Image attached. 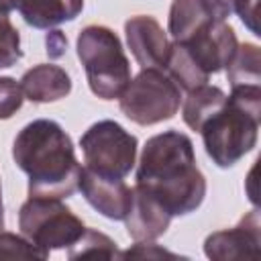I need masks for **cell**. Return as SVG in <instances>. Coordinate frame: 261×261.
Wrapping results in <instances>:
<instances>
[{"label": "cell", "instance_id": "6da1fadb", "mask_svg": "<svg viewBox=\"0 0 261 261\" xmlns=\"http://www.w3.org/2000/svg\"><path fill=\"white\" fill-rule=\"evenodd\" d=\"M135 179V186L159 200L171 216L194 212L206 196V177L196 165L194 143L179 130L147 139Z\"/></svg>", "mask_w": 261, "mask_h": 261}, {"label": "cell", "instance_id": "7a4b0ae2", "mask_svg": "<svg viewBox=\"0 0 261 261\" xmlns=\"http://www.w3.org/2000/svg\"><path fill=\"white\" fill-rule=\"evenodd\" d=\"M12 159L29 175V196L69 198L77 190L82 165L71 137L55 120L24 124L12 143Z\"/></svg>", "mask_w": 261, "mask_h": 261}, {"label": "cell", "instance_id": "3957f363", "mask_svg": "<svg viewBox=\"0 0 261 261\" xmlns=\"http://www.w3.org/2000/svg\"><path fill=\"white\" fill-rule=\"evenodd\" d=\"M261 124V86L230 88L224 106L200 128L204 151L218 167L239 163L257 145Z\"/></svg>", "mask_w": 261, "mask_h": 261}, {"label": "cell", "instance_id": "277c9868", "mask_svg": "<svg viewBox=\"0 0 261 261\" xmlns=\"http://www.w3.org/2000/svg\"><path fill=\"white\" fill-rule=\"evenodd\" d=\"M75 49L92 94L102 100L118 98L130 82V63L118 35L108 27L88 24L80 31Z\"/></svg>", "mask_w": 261, "mask_h": 261}, {"label": "cell", "instance_id": "5b68a950", "mask_svg": "<svg viewBox=\"0 0 261 261\" xmlns=\"http://www.w3.org/2000/svg\"><path fill=\"white\" fill-rule=\"evenodd\" d=\"M18 228L33 245L51 253L55 249H69L80 241L86 226L61 198L29 196L18 210Z\"/></svg>", "mask_w": 261, "mask_h": 261}, {"label": "cell", "instance_id": "8992f818", "mask_svg": "<svg viewBox=\"0 0 261 261\" xmlns=\"http://www.w3.org/2000/svg\"><path fill=\"white\" fill-rule=\"evenodd\" d=\"M179 104L181 90L163 69L157 67L141 69L118 96L120 112L141 126L173 118Z\"/></svg>", "mask_w": 261, "mask_h": 261}, {"label": "cell", "instance_id": "52a82bcc", "mask_svg": "<svg viewBox=\"0 0 261 261\" xmlns=\"http://www.w3.org/2000/svg\"><path fill=\"white\" fill-rule=\"evenodd\" d=\"M80 147L84 153V167L104 177L124 179L137 163L139 141L122 124L98 120L80 137Z\"/></svg>", "mask_w": 261, "mask_h": 261}, {"label": "cell", "instance_id": "ba28073f", "mask_svg": "<svg viewBox=\"0 0 261 261\" xmlns=\"http://www.w3.org/2000/svg\"><path fill=\"white\" fill-rule=\"evenodd\" d=\"M179 45L190 53V57L200 65L204 73L212 75L226 67L239 41L232 27L224 18H214Z\"/></svg>", "mask_w": 261, "mask_h": 261}, {"label": "cell", "instance_id": "9c48e42d", "mask_svg": "<svg viewBox=\"0 0 261 261\" xmlns=\"http://www.w3.org/2000/svg\"><path fill=\"white\" fill-rule=\"evenodd\" d=\"M204 253L208 259H214V261L257 259L261 253L259 212L251 210L239 220L237 226L208 234L204 241Z\"/></svg>", "mask_w": 261, "mask_h": 261}, {"label": "cell", "instance_id": "30bf717a", "mask_svg": "<svg viewBox=\"0 0 261 261\" xmlns=\"http://www.w3.org/2000/svg\"><path fill=\"white\" fill-rule=\"evenodd\" d=\"M124 35H126V45L141 65V69L147 67H157L163 69L169 53V39L163 33L161 24L147 14H137L130 16L124 22Z\"/></svg>", "mask_w": 261, "mask_h": 261}, {"label": "cell", "instance_id": "8fae6325", "mask_svg": "<svg viewBox=\"0 0 261 261\" xmlns=\"http://www.w3.org/2000/svg\"><path fill=\"white\" fill-rule=\"evenodd\" d=\"M77 190L86 198V202L98 210L102 216L110 220H124V214L130 204V188L124 179H112L82 167Z\"/></svg>", "mask_w": 261, "mask_h": 261}, {"label": "cell", "instance_id": "7c38bea8", "mask_svg": "<svg viewBox=\"0 0 261 261\" xmlns=\"http://www.w3.org/2000/svg\"><path fill=\"white\" fill-rule=\"evenodd\" d=\"M171 214L167 208L141 188H130V204L124 214V224L133 241H155L169 228Z\"/></svg>", "mask_w": 261, "mask_h": 261}, {"label": "cell", "instance_id": "4fadbf2b", "mask_svg": "<svg viewBox=\"0 0 261 261\" xmlns=\"http://www.w3.org/2000/svg\"><path fill=\"white\" fill-rule=\"evenodd\" d=\"M20 90L27 100L37 104L57 102L71 92V77L69 73L53 63H39L27 69L20 77Z\"/></svg>", "mask_w": 261, "mask_h": 261}, {"label": "cell", "instance_id": "5bb4252c", "mask_svg": "<svg viewBox=\"0 0 261 261\" xmlns=\"http://www.w3.org/2000/svg\"><path fill=\"white\" fill-rule=\"evenodd\" d=\"M10 4L33 29H53L73 20L84 8V0H10Z\"/></svg>", "mask_w": 261, "mask_h": 261}, {"label": "cell", "instance_id": "9a60e30c", "mask_svg": "<svg viewBox=\"0 0 261 261\" xmlns=\"http://www.w3.org/2000/svg\"><path fill=\"white\" fill-rule=\"evenodd\" d=\"M214 18L222 16L208 0H173L167 18V31L175 43H184Z\"/></svg>", "mask_w": 261, "mask_h": 261}, {"label": "cell", "instance_id": "2e32d148", "mask_svg": "<svg viewBox=\"0 0 261 261\" xmlns=\"http://www.w3.org/2000/svg\"><path fill=\"white\" fill-rule=\"evenodd\" d=\"M226 102V94L218 88V86H198L194 90L188 92V98L181 104V118L184 122L192 128L198 130L202 128V124L216 114Z\"/></svg>", "mask_w": 261, "mask_h": 261}, {"label": "cell", "instance_id": "e0dca14e", "mask_svg": "<svg viewBox=\"0 0 261 261\" xmlns=\"http://www.w3.org/2000/svg\"><path fill=\"white\" fill-rule=\"evenodd\" d=\"M226 80L230 88L261 86V53L257 45H237L230 61L226 63Z\"/></svg>", "mask_w": 261, "mask_h": 261}, {"label": "cell", "instance_id": "ac0fdd59", "mask_svg": "<svg viewBox=\"0 0 261 261\" xmlns=\"http://www.w3.org/2000/svg\"><path fill=\"white\" fill-rule=\"evenodd\" d=\"M69 259H86V257H92V259H120V251L116 247V243L100 232V230H94V228H86L84 234L80 237L77 243H73L69 247V253H67Z\"/></svg>", "mask_w": 261, "mask_h": 261}, {"label": "cell", "instance_id": "d6986e66", "mask_svg": "<svg viewBox=\"0 0 261 261\" xmlns=\"http://www.w3.org/2000/svg\"><path fill=\"white\" fill-rule=\"evenodd\" d=\"M22 59L20 35L10 22V12L0 6V69L12 67Z\"/></svg>", "mask_w": 261, "mask_h": 261}, {"label": "cell", "instance_id": "ffe728a7", "mask_svg": "<svg viewBox=\"0 0 261 261\" xmlns=\"http://www.w3.org/2000/svg\"><path fill=\"white\" fill-rule=\"evenodd\" d=\"M49 253L33 245L27 237L0 230V259H47Z\"/></svg>", "mask_w": 261, "mask_h": 261}, {"label": "cell", "instance_id": "44dd1931", "mask_svg": "<svg viewBox=\"0 0 261 261\" xmlns=\"http://www.w3.org/2000/svg\"><path fill=\"white\" fill-rule=\"evenodd\" d=\"M216 12L226 18L232 12L239 14V18L245 22V27L253 33V35H261L259 33V24H257V12H259V0H208Z\"/></svg>", "mask_w": 261, "mask_h": 261}, {"label": "cell", "instance_id": "7402d4cb", "mask_svg": "<svg viewBox=\"0 0 261 261\" xmlns=\"http://www.w3.org/2000/svg\"><path fill=\"white\" fill-rule=\"evenodd\" d=\"M24 94L20 90V84L14 77H0V120L12 118L20 106H22Z\"/></svg>", "mask_w": 261, "mask_h": 261}, {"label": "cell", "instance_id": "603a6c76", "mask_svg": "<svg viewBox=\"0 0 261 261\" xmlns=\"http://www.w3.org/2000/svg\"><path fill=\"white\" fill-rule=\"evenodd\" d=\"M133 257H139V259H163V257L177 259L179 255L155 245L153 241H137L133 247H128L126 251L120 253V259H133Z\"/></svg>", "mask_w": 261, "mask_h": 261}, {"label": "cell", "instance_id": "cb8c5ba5", "mask_svg": "<svg viewBox=\"0 0 261 261\" xmlns=\"http://www.w3.org/2000/svg\"><path fill=\"white\" fill-rule=\"evenodd\" d=\"M45 43H47V53H49L51 57H61V55L65 53L67 39L63 37V33H61V31H51V33L47 35Z\"/></svg>", "mask_w": 261, "mask_h": 261}, {"label": "cell", "instance_id": "d4e9b609", "mask_svg": "<svg viewBox=\"0 0 261 261\" xmlns=\"http://www.w3.org/2000/svg\"><path fill=\"white\" fill-rule=\"evenodd\" d=\"M4 228V206H2V186H0V230Z\"/></svg>", "mask_w": 261, "mask_h": 261}]
</instances>
